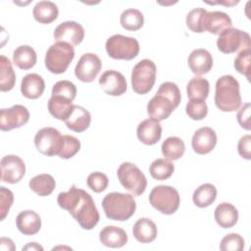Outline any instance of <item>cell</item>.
<instances>
[{"label": "cell", "mask_w": 251, "mask_h": 251, "mask_svg": "<svg viewBox=\"0 0 251 251\" xmlns=\"http://www.w3.org/2000/svg\"><path fill=\"white\" fill-rule=\"evenodd\" d=\"M237 151L242 158L246 160L251 159V136L249 134H246L239 139Z\"/></svg>", "instance_id": "obj_47"}, {"label": "cell", "mask_w": 251, "mask_h": 251, "mask_svg": "<svg viewBox=\"0 0 251 251\" xmlns=\"http://www.w3.org/2000/svg\"><path fill=\"white\" fill-rule=\"evenodd\" d=\"M176 108L168 97L157 92L147 104V113L150 118L160 122L168 119Z\"/></svg>", "instance_id": "obj_17"}, {"label": "cell", "mask_w": 251, "mask_h": 251, "mask_svg": "<svg viewBox=\"0 0 251 251\" xmlns=\"http://www.w3.org/2000/svg\"><path fill=\"white\" fill-rule=\"evenodd\" d=\"M149 202L156 210L165 215L176 212L180 203L177 190L169 185H157L149 194Z\"/></svg>", "instance_id": "obj_7"}, {"label": "cell", "mask_w": 251, "mask_h": 251, "mask_svg": "<svg viewBox=\"0 0 251 251\" xmlns=\"http://www.w3.org/2000/svg\"><path fill=\"white\" fill-rule=\"evenodd\" d=\"M232 22L230 17L221 11L207 12L204 21L205 31H209L213 34H220L224 30L230 28Z\"/></svg>", "instance_id": "obj_21"}, {"label": "cell", "mask_w": 251, "mask_h": 251, "mask_svg": "<svg viewBox=\"0 0 251 251\" xmlns=\"http://www.w3.org/2000/svg\"><path fill=\"white\" fill-rule=\"evenodd\" d=\"M37 61L34 49L28 45H21L13 52V62L21 70L31 69Z\"/></svg>", "instance_id": "obj_29"}, {"label": "cell", "mask_w": 251, "mask_h": 251, "mask_svg": "<svg viewBox=\"0 0 251 251\" xmlns=\"http://www.w3.org/2000/svg\"><path fill=\"white\" fill-rule=\"evenodd\" d=\"M0 248H1V250H15L16 246L10 238L1 237V239H0Z\"/></svg>", "instance_id": "obj_48"}, {"label": "cell", "mask_w": 251, "mask_h": 251, "mask_svg": "<svg viewBox=\"0 0 251 251\" xmlns=\"http://www.w3.org/2000/svg\"><path fill=\"white\" fill-rule=\"evenodd\" d=\"M250 35L241 29L230 27L219 34L217 39L218 49L225 54H231L237 51L250 48Z\"/></svg>", "instance_id": "obj_9"}, {"label": "cell", "mask_w": 251, "mask_h": 251, "mask_svg": "<svg viewBox=\"0 0 251 251\" xmlns=\"http://www.w3.org/2000/svg\"><path fill=\"white\" fill-rule=\"evenodd\" d=\"M121 25L126 30H138L143 26L144 17L137 9H126L120 17Z\"/></svg>", "instance_id": "obj_36"}, {"label": "cell", "mask_w": 251, "mask_h": 251, "mask_svg": "<svg viewBox=\"0 0 251 251\" xmlns=\"http://www.w3.org/2000/svg\"><path fill=\"white\" fill-rule=\"evenodd\" d=\"M101 88L111 96H120L126 91L127 83L124 75L115 70H108L99 78Z\"/></svg>", "instance_id": "obj_15"}, {"label": "cell", "mask_w": 251, "mask_h": 251, "mask_svg": "<svg viewBox=\"0 0 251 251\" xmlns=\"http://www.w3.org/2000/svg\"><path fill=\"white\" fill-rule=\"evenodd\" d=\"M217 224L223 228H229L235 226L238 220V211L230 203L224 202L217 206L214 213Z\"/></svg>", "instance_id": "obj_27"}, {"label": "cell", "mask_w": 251, "mask_h": 251, "mask_svg": "<svg viewBox=\"0 0 251 251\" xmlns=\"http://www.w3.org/2000/svg\"><path fill=\"white\" fill-rule=\"evenodd\" d=\"M158 229L153 221L148 218H140L132 227L134 238L141 243H150L157 237Z\"/></svg>", "instance_id": "obj_25"}, {"label": "cell", "mask_w": 251, "mask_h": 251, "mask_svg": "<svg viewBox=\"0 0 251 251\" xmlns=\"http://www.w3.org/2000/svg\"><path fill=\"white\" fill-rule=\"evenodd\" d=\"M215 104L223 112H234L241 105L238 81L230 75H222L216 82Z\"/></svg>", "instance_id": "obj_2"}, {"label": "cell", "mask_w": 251, "mask_h": 251, "mask_svg": "<svg viewBox=\"0 0 251 251\" xmlns=\"http://www.w3.org/2000/svg\"><path fill=\"white\" fill-rule=\"evenodd\" d=\"M250 61H251V49L241 50L234 60L235 70L245 75L247 79H250Z\"/></svg>", "instance_id": "obj_42"}, {"label": "cell", "mask_w": 251, "mask_h": 251, "mask_svg": "<svg viewBox=\"0 0 251 251\" xmlns=\"http://www.w3.org/2000/svg\"><path fill=\"white\" fill-rule=\"evenodd\" d=\"M121 184L134 196L141 195L147 186V179L144 174L134 164L124 162L117 171Z\"/></svg>", "instance_id": "obj_8"}, {"label": "cell", "mask_w": 251, "mask_h": 251, "mask_svg": "<svg viewBox=\"0 0 251 251\" xmlns=\"http://www.w3.org/2000/svg\"><path fill=\"white\" fill-rule=\"evenodd\" d=\"M32 15L36 22L48 25L58 18L59 10L57 5L51 1H39L33 7Z\"/></svg>", "instance_id": "obj_28"}, {"label": "cell", "mask_w": 251, "mask_h": 251, "mask_svg": "<svg viewBox=\"0 0 251 251\" xmlns=\"http://www.w3.org/2000/svg\"><path fill=\"white\" fill-rule=\"evenodd\" d=\"M217 198V188L212 183H204L198 186L192 195L193 203L199 208L210 206Z\"/></svg>", "instance_id": "obj_32"}, {"label": "cell", "mask_w": 251, "mask_h": 251, "mask_svg": "<svg viewBox=\"0 0 251 251\" xmlns=\"http://www.w3.org/2000/svg\"><path fill=\"white\" fill-rule=\"evenodd\" d=\"M1 180L7 183H18L25 174V165L17 155H6L1 159Z\"/></svg>", "instance_id": "obj_13"}, {"label": "cell", "mask_w": 251, "mask_h": 251, "mask_svg": "<svg viewBox=\"0 0 251 251\" xmlns=\"http://www.w3.org/2000/svg\"><path fill=\"white\" fill-rule=\"evenodd\" d=\"M24 250H43V247L40 246L39 244H37L36 242H30L27 245H25V247H23V251Z\"/></svg>", "instance_id": "obj_49"}, {"label": "cell", "mask_w": 251, "mask_h": 251, "mask_svg": "<svg viewBox=\"0 0 251 251\" xmlns=\"http://www.w3.org/2000/svg\"><path fill=\"white\" fill-rule=\"evenodd\" d=\"M80 149V141L73 135H63V145L59 153V157L62 159H71Z\"/></svg>", "instance_id": "obj_38"}, {"label": "cell", "mask_w": 251, "mask_h": 251, "mask_svg": "<svg viewBox=\"0 0 251 251\" xmlns=\"http://www.w3.org/2000/svg\"><path fill=\"white\" fill-rule=\"evenodd\" d=\"M52 95L63 96L74 101L76 96V87L70 80H59L52 87Z\"/></svg>", "instance_id": "obj_40"}, {"label": "cell", "mask_w": 251, "mask_h": 251, "mask_svg": "<svg viewBox=\"0 0 251 251\" xmlns=\"http://www.w3.org/2000/svg\"><path fill=\"white\" fill-rule=\"evenodd\" d=\"M210 83L206 78L195 76L186 85V92L189 100L205 101L209 95Z\"/></svg>", "instance_id": "obj_31"}, {"label": "cell", "mask_w": 251, "mask_h": 251, "mask_svg": "<svg viewBox=\"0 0 251 251\" xmlns=\"http://www.w3.org/2000/svg\"><path fill=\"white\" fill-rule=\"evenodd\" d=\"M56 42H67L72 46H77L84 38L83 26L74 21L61 23L53 33Z\"/></svg>", "instance_id": "obj_14"}, {"label": "cell", "mask_w": 251, "mask_h": 251, "mask_svg": "<svg viewBox=\"0 0 251 251\" xmlns=\"http://www.w3.org/2000/svg\"><path fill=\"white\" fill-rule=\"evenodd\" d=\"M58 205L67 210L83 229H92L99 222L100 215L91 195L73 185L67 192L59 193Z\"/></svg>", "instance_id": "obj_1"}, {"label": "cell", "mask_w": 251, "mask_h": 251, "mask_svg": "<svg viewBox=\"0 0 251 251\" xmlns=\"http://www.w3.org/2000/svg\"><path fill=\"white\" fill-rule=\"evenodd\" d=\"M16 83V74L11 61L4 55L0 56V90L10 91Z\"/></svg>", "instance_id": "obj_34"}, {"label": "cell", "mask_w": 251, "mask_h": 251, "mask_svg": "<svg viewBox=\"0 0 251 251\" xmlns=\"http://www.w3.org/2000/svg\"><path fill=\"white\" fill-rule=\"evenodd\" d=\"M162 154L170 161L180 159L185 151V145L182 139L176 136H170L162 143Z\"/></svg>", "instance_id": "obj_33"}, {"label": "cell", "mask_w": 251, "mask_h": 251, "mask_svg": "<svg viewBox=\"0 0 251 251\" xmlns=\"http://www.w3.org/2000/svg\"><path fill=\"white\" fill-rule=\"evenodd\" d=\"M86 183L92 191L100 193L107 188L109 184V179L105 174L100 172H94L87 176Z\"/></svg>", "instance_id": "obj_43"}, {"label": "cell", "mask_w": 251, "mask_h": 251, "mask_svg": "<svg viewBox=\"0 0 251 251\" xmlns=\"http://www.w3.org/2000/svg\"><path fill=\"white\" fill-rule=\"evenodd\" d=\"M101 68V60L96 54L85 53L77 62L75 68V75L82 82H91L98 75Z\"/></svg>", "instance_id": "obj_12"}, {"label": "cell", "mask_w": 251, "mask_h": 251, "mask_svg": "<svg viewBox=\"0 0 251 251\" xmlns=\"http://www.w3.org/2000/svg\"><path fill=\"white\" fill-rule=\"evenodd\" d=\"M244 248V238L238 233L226 234L220 243L222 251H242Z\"/></svg>", "instance_id": "obj_41"}, {"label": "cell", "mask_w": 251, "mask_h": 251, "mask_svg": "<svg viewBox=\"0 0 251 251\" xmlns=\"http://www.w3.org/2000/svg\"><path fill=\"white\" fill-rule=\"evenodd\" d=\"M45 89V82L38 74H27L21 82V92L28 99L39 98Z\"/></svg>", "instance_id": "obj_23"}, {"label": "cell", "mask_w": 251, "mask_h": 251, "mask_svg": "<svg viewBox=\"0 0 251 251\" xmlns=\"http://www.w3.org/2000/svg\"><path fill=\"white\" fill-rule=\"evenodd\" d=\"M217 133L216 131L209 126H203L198 128L191 140L192 149L195 153L200 155H205L210 153L217 144Z\"/></svg>", "instance_id": "obj_16"}, {"label": "cell", "mask_w": 251, "mask_h": 251, "mask_svg": "<svg viewBox=\"0 0 251 251\" xmlns=\"http://www.w3.org/2000/svg\"><path fill=\"white\" fill-rule=\"evenodd\" d=\"M157 92L168 97L176 107L179 105L180 100H181V95H180L178 86L175 82H172V81L163 82L160 85Z\"/></svg>", "instance_id": "obj_44"}, {"label": "cell", "mask_w": 251, "mask_h": 251, "mask_svg": "<svg viewBox=\"0 0 251 251\" xmlns=\"http://www.w3.org/2000/svg\"><path fill=\"white\" fill-rule=\"evenodd\" d=\"M16 226L23 234L33 235L41 228V219L36 212L25 210L17 216Z\"/></svg>", "instance_id": "obj_20"}, {"label": "cell", "mask_w": 251, "mask_h": 251, "mask_svg": "<svg viewBox=\"0 0 251 251\" xmlns=\"http://www.w3.org/2000/svg\"><path fill=\"white\" fill-rule=\"evenodd\" d=\"M174 171V164L166 158L156 159L155 161L152 162V164L149 167V173L151 176L157 180L168 179L169 177L172 176Z\"/></svg>", "instance_id": "obj_35"}, {"label": "cell", "mask_w": 251, "mask_h": 251, "mask_svg": "<svg viewBox=\"0 0 251 251\" xmlns=\"http://www.w3.org/2000/svg\"><path fill=\"white\" fill-rule=\"evenodd\" d=\"M208 11L204 8H195L191 10L186 16V25L187 27L197 33H201L205 31L204 21L205 16Z\"/></svg>", "instance_id": "obj_37"}, {"label": "cell", "mask_w": 251, "mask_h": 251, "mask_svg": "<svg viewBox=\"0 0 251 251\" xmlns=\"http://www.w3.org/2000/svg\"><path fill=\"white\" fill-rule=\"evenodd\" d=\"M136 134L143 144L154 145L162 136V126L160 123L155 119H146L142 121L136 129Z\"/></svg>", "instance_id": "obj_18"}, {"label": "cell", "mask_w": 251, "mask_h": 251, "mask_svg": "<svg viewBox=\"0 0 251 251\" xmlns=\"http://www.w3.org/2000/svg\"><path fill=\"white\" fill-rule=\"evenodd\" d=\"M99 239L104 246L111 248H121L127 242L126 232L119 226H107L99 233Z\"/></svg>", "instance_id": "obj_22"}, {"label": "cell", "mask_w": 251, "mask_h": 251, "mask_svg": "<svg viewBox=\"0 0 251 251\" xmlns=\"http://www.w3.org/2000/svg\"><path fill=\"white\" fill-rule=\"evenodd\" d=\"M48 111L51 116L60 121H66L73 112V101L59 95H51L48 104Z\"/></svg>", "instance_id": "obj_26"}, {"label": "cell", "mask_w": 251, "mask_h": 251, "mask_svg": "<svg viewBox=\"0 0 251 251\" xmlns=\"http://www.w3.org/2000/svg\"><path fill=\"white\" fill-rule=\"evenodd\" d=\"M156 66L153 61L143 59L139 61L131 72V87L137 94H146L154 86L156 81Z\"/></svg>", "instance_id": "obj_6"}, {"label": "cell", "mask_w": 251, "mask_h": 251, "mask_svg": "<svg viewBox=\"0 0 251 251\" xmlns=\"http://www.w3.org/2000/svg\"><path fill=\"white\" fill-rule=\"evenodd\" d=\"M185 112L190 119L200 121L207 116L208 106L205 101L189 100L185 106Z\"/></svg>", "instance_id": "obj_39"}, {"label": "cell", "mask_w": 251, "mask_h": 251, "mask_svg": "<svg viewBox=\"0 0 251 251\" xmlns=\"http://www.w3.org/2000/svg\"><path fill=\"white\" fill-rule=\"evenodd\" d=\"M102 208L108 219L124 222L134 214L136 202L130 194L111 192L103 198Z\"/></svg>", "instance_id": "obj_3"}, {"label": "cell", "mask_w": 251, "mask_h": 251, "mask_svg": "<svg viewBox=\"0 0 251 251\" xmlns=\"http://www.w3.org/2000/svg\"><path fill=\"white\" fill-rule=\"evenodd\" d=\"M91 123L90 113L83 107L74 105V109L70 117L65 121L67 127L75 132H82L86 130Z\"/></svg>", "instance_id": "obj_24"}, {"label": "cell", "mask_w": 251, "mask_h": 251, "mask_svg": "<svg viewBox=\"0 0 251 251\" xmlns=\"http://www.w3.org/2000/svg\"><path fill=\"white\" fill-rule=\"evenodd\" d=\"M29 120V112L23 105H14L0 111V129L9 131L25 125Z\"/></svg>", "instance_id": "obj_11"}, {"label": "cell", "mask_w": 251, "mask_h": 251, "mask_svg": "<svg viewBox=\"0 0 251 251\" xmlns=\"http://www.w3.org/2000/svg\"><path fill=\"white\" fill-rule=\"evenodd\" d=\"M250 111L251 105L250 103H245L237 113V122L241 127L246 130H250Z\"/></svg>", "instance_id": "obj_46"}, {"label": "cell", "mask_w": 251, "mask_h": 251, "mask_svg": "<svg viewBox=\"0 0 251 251\" xmlns=\"http://www.w3.org/2000/svg\"><path fill=\"white\" fill-rule=\"evenodd\" d=\"M14 201L13 192L4 187H0V221H3L9 213V210Z\"/></svg>", "instance_id": "obj_45"}, {"label": "cell", "mask_w": 251, "mask_h": 251, "mask_svg": "<svg viewBox=\"0 0 251 251\" xmlns=\"http://www.w3.org/2000/svg\"><path fill=\"white\" fill-rule=\"evenodd\" d=\"M105 48L109 57L116 60H132L140 50L139 43L134 37L114 34L106 41Z\"/></svg>", "instance_id": "obj_5"}, {"label": "cell", "mask_w": 251, "mask_h": 251, "mask_svg": "<svg viewBox=\"0 0 251 251\" xmlns=\"http://www.w3.org/2000/svg\"><path fill=\"white\" fill-rule=\"evenodd\" d=\"M190 71L196 75H202L209 73L213 67V58L210 52L203 48L193 50L187 59Z\"/></svg>", "instance_id": "obj_19"}, {"label": "cell", "mask_w": 251, "mask_h": 251, "mask_svg": "<svg viewBox=\"0 0 251 251\" xmlns=\"http://www.w3.org/2000/svg\"><path fill=\"white\" fill-rule=\"evenodd\" d=\"M74 58L75 50L71 44L67 42H56L48 48L44 63L50 73L60 75L67 71Z\"/></svg>", "instance_id": "obj_4"}, {"label": "cell", "mask_w": 251, "mask_h": 251, "mask_svg": "<svg viewBox=\"0 0 251 251\" xmlns=\"http://www.w3.org/2000/svg\"><path fill=\"white\" fill-rule=\"evenodd\" d=\"M36 149L45 156L59 155L63 145V135L54 127H42L34 136Z\"/></svg>", "instance_id": "obj_10"}, {"label": "cell", "mask_w": 251, "mask_h": 251, "mask_svg": "<svg viewBox=\"0 0 251 251\" xmlns=\"http://www.w3.org/2000/svg\"><path fill=\"white\" fill-rule=\"evenodd\" d=\"M29 188L39 196H48L55 189L54 177L48 174H41L33 176L28 182Z\"/></svg>", "instance_id": "obj_30"}]
</instances>
